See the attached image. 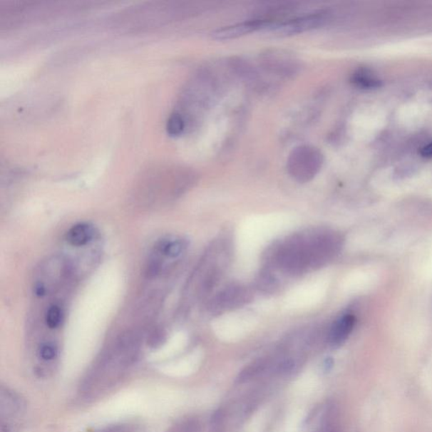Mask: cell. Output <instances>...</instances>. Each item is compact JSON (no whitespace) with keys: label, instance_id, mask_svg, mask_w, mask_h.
I'll list each match as a JSON object with an SVG mask.
<instances>
[{"label":"cell","instance_id":"4","mask_svg":"<svg viewBox=\"0 0 432 432\" xmlns=\"http://www.w3.org/2000/svg\"><path fill=\"white\" fill-rule=\"evenodd\" d=\"M270 24L271 23L262 20L243 21L215 30L211 34V36L218 41L236 39L252 32L267 29Z\"/></svg>","mask_w":432,"mask_h":432},{"label":"cell","instance_id":"5","mask_svg":"<svg viewBox=\"0 0 432 432\" xmlns=\"http://www.w3.org/2000/svg\"><path fill=\"white\" fill-rule=\"evenodd\" d=\"M263 61L268 70L278 75L289 76L295 73L298 68L297 63L294 58L282 51L266 52Z\"/></svg>","mask_w":432,"mask_h":432},{"label":"cell","instance_id":"3","mask_svg":"<svg viewBox=\"0 0 432 432\" xmlns=\"http://www.w3.org/2000/svg\"><path fill=\"white\" fill-rule=\"evenodd\" d=\"M326 21L327 17L324 13H314L282 23H275V24L271 23L267 29H270L275 35L287 36L319 29L324 25Z\"/></svg>","mask_w":432,"mask_h":432},{"label":"cell","instance_id":"2","mask_svg":"<svg viewBox=\"0 0 432 432\" xmlns=\"http://www.w3.org/2000/svg\"><path fill=\"white\" fill-rule=\"evenodd\" d=\"M324 155L310 145H299L289 155L287 170L296 181L307 182L314 178L323 167Z\"/></svg>","mask_w":432,"mask_h":432},{"label":"cell","instance_id":"13","mask_svg":"<svg viewBox=\"0 0 432 432\" xmlns=\"http://www.w3.org/2000/svg\"><path fill=\"white\" fill-rule=\"evenodd\" d=\"M58 355V349L53 343H45L39 348V356L44 361H52Z\"/></svg>","mask_w":432,"mask_h":432},{"label":"cell","instance_id":"6","mask_svg":"<svg viewBox=\"0 0 432 432\" xmlns=\"http://www.w3.org/2000/svg\"><path fill=\"white\" fill-rule=\"evenodd\" d=\"M356 324L355 317L347 314L341 317L333 325L329 334V342L334 347L341 346L350 336Z\"/></svg>","mask_w":432,"mask_h":432},{"label":"cell","instance_id":"15","mask_svg":"<svg viewBox=\"0 0 432 432\" xmlns=\"http://www.w3.org/2000/svg\"><path fill=\"white\" fill-rule=\"evenodd\" d=\"M103 432H133L130 427L128 426H116L113 427V428L108 429L107 431Z\"/></svg>","mask_w":432,"mask_h":432},{"label":"cell","instance_id":"10","mask_svg":"<svg viewBox=\"0 0 432 432\" xmlns=\"http://www.w3.org/2000/svg\"><path fill=\"white\" fill-rule=\"evenodd\" d=\"M186 128L185 118L180 113H173L167 123V130L171 136L181 135Z\"/></svg>","mask_w":432,"mask_h":432},{"label":"cell","instance_id":"8","mask_svg":"<svg viewBox=\"0 0 432 432\" xmlns=\"http://www.w3.org/2000/svg\"><path fill=\"white\" fill-rule=\"evenodd\" d=\"M248 293L245 289H230L222 293L216 300V307L220 310L232 309V307L241 305L242 303L245 302Z\"/></svg>","mask_w":432,"mask_h":432},{"label":"cell","instance_id":"9","mask_svg":"<svg viewBox=\"0 0 432 432\" xmlns=\"http://www.w3.org/2000/svg\"><path fill=\"white\" fill-rule=\"evenodd\" d=\"M185 242L179 239H163L156 243L154 254L159 256L176 259L185 250Z\"/></svg>","mask_w":432,"mask_h":432},{"label":"cell","instance_id":"14","mask_svg":"<svg viewBox=\"0 0 432 432\" xmlns=\"http://www.w3.org/2000/svg\"><path fill=\"white\" fill-rule=\"evenodd\" d=\"M421 155L424 158H432V142L425 145L421 150Z\"/></svg>","mask_w":432,"mask_h":432},{"label":"cell","instance_id":"12","mask_svg":"<svg viewBox=\"0 0 432 432\" xmlns=\"http://www.w3.org/2000/svg\"><path fill=\"white\" fill-rule=\"evenodd\" d=\"M63 320V311L61 307L57 305H53L48 307L45 315L46 325L49 329H57L61 326Z\"/></svg>","mask_w":432,"mask_h":432},{"label":"cell","instance_id":"7","mask_svg":"<svg viewBox=\"0 0 432 432\" xmlns=\"http://www.w3.org/2000/svg\"><path fill=\"white\" fill-rule=\"evenodd\" d=\"M95 229L91 225L80 223L68 230L66 233V241L73 247H83L93 241Z\"/></svg>","mask_w":432,"mask_h":432},{"label":"cell","instance_id":"11","mask_svg":"<svg viewBox=\"0 0 432 432\" xmlns=\"http://www.w3.org/2000/svg\"><path fill=\"white\" fill-rule=\"evenodd\" d=\"M351 81L357 86L364 89L376 88L381 86V81L375 79L366 72H357L351 78Z\"/></svg>","mask_w":432,"mask_h":432},{"label":"cell","instance_id":"1","mask_svg":"<svg viewBox=\"0 0 432 432\" xmlns=\"http://www.w3.org/2000/svg\"><path fill=\"white\" fill-rule=\"evenodd\" d=\"M340 239L334 233H319L309 237H297L279 252V263L289 272H302L319 266L336 254Z\"/></svg>","mask_w":432,"mask_h":432}]
</instances>
